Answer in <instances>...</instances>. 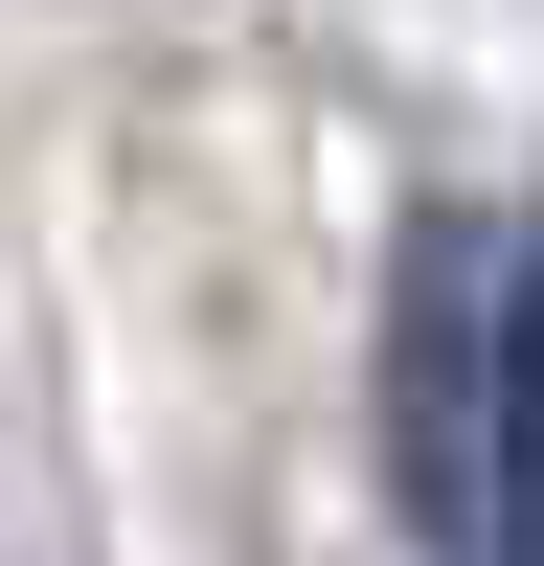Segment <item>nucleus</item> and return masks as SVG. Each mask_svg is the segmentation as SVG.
Returning a JSON list of instances; mask_svg holds the SVG:
<instances>
[{
  "mask_svg": "<svg viewBox=\"0 0 544 566\" xmlns=\"http://www.w3.org/2000/svg\"><path fill=\"white\" fill-rule=\"evenodd\" d=\"M453 566H544V250H499V340H477V499Z\"/></svg>",
  "mask_w": 544,
  "mask_h": 566,
  "instance_id": "1",
  "label": "nucleus"
}]
</instances>
